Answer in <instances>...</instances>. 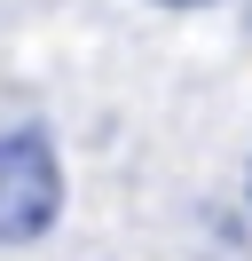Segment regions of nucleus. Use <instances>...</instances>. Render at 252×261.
<instances>
[{"label":"nucleus","mask_w":252,"mask_h":261,"mask_svg":"<svg viewBox=\"0 0 252 261\" xmlns=\"http://www.w3.org/2000/svg\"><path fill=\"white\" fill-rule=\"evenodd\" d=\"M63 214V159L47 127H8L0 135V245L47 238Z\"/></svg>","instance_id":"1"},{"label":"nucleus","mask_w":252,"mask_h":261,"mask_svg":"<svg viewBox=\"0 0 252 261\" xmlns=\"http://www.w3.org/2000/svg\"><path fill=\"white\" fill-rule=\"evenodd\" d=\"M158 8H213V0H158Z\"/></svg>","instance_id":"2"},{"label":"nucleus","mask_w":252,"mask_h":261,"mask_svg":"<svg viewBox=\"0 0 252 261\" xmlns=\"http://www.w3.org/2000/svg\"><path fill=\"white\" fill-rule=\"evenodd\" d=\"M244 198H252V174H244Z\"/></svg>","instance_id":"3"}]
</instances>
